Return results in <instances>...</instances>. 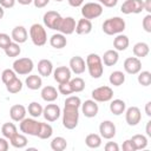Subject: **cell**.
<instances>
[{
  "instance_id": "cell-27",
  "label": "cell",
  "mask_w": 151,
  "mask_h": 151,
  "mask_svg": "<svg viewBox=\"0 0 151 151\" xmlns=\"http://www.w3.org/2000/svg\"><path fill=\"white\" fill-rule=\"evenodd\" d=\"M25 85L29 88V90H39L42 86V79L41 76L39 74H29L26 79H25Z\"/></svg>"
},
{
  "instance_id": "cell-2",
  "label": "cell",
  "mask_w": 151,
  "mask_h": 151,
  "mask_svg": "<svg viewBox=\"0 0 151 151\" xmlns=\"http://www.w3.org/2000/svg\"><path fill=\"white\" fill-rule=\"evenodd\" d=\"M86 68L90 76L94 79H99L104 73V64L101 61V57L97 53H90L86 57Z\"/></svg>"
},
{
  "instance_id": "cell-53",
  "label": "cell",
  "mask_w": 151,
  "mask_h": 151,
  "mask_svg": "<svg viewBox=\"0 0 151 151\" xmlns=\"http://www.w3.org/2000/svg\"><path fill=\"white\" fill-rule=\"evenodd\" d=\"M67 1H68L70 6H72V7H80L84 2V0H67Z\"/></svg>"
},
{
  "instance_id": "cell-34",
  "label": "cell",
  "mask_w": 151,
  "mask_h": 151,
  "mask_svg": "<svg viewBox=\"0 0 151 151\" xmlns=\"http://www.w3.org/2000/svg\"><path fill=\"white\" fill-rule=\"evenodd\" d=\"M130 139H131L132 143L134 144L136 150H144V149L147 147L149 140H147V137L144 136V134H134V136H132Z\"/></svg>"
},
{
  "instance_id": "cell-15",
  "label": "cell",
  "mask_w": 151,
  "mask_h": 151,
  "mask_svg": "<svg viewBox=\"0 0 151 151\" xmlns=\"http://www.w3.org/2000/svg\"><path fill=\"white\" fill-rule=\"evenodd\" d=\"M81 107V112L86 117V118H93L98 114V111H99V107H98V104L96 100L93 99H87L85 100L84 103H81L80 105Z\"/></svg>"
},
{
  "instance_id": "cell-36",
  "label": "cell",
  "mask_w": 151,
  "mask_h": 151,
  "mask_svg": "<svg viewBox=\"0 0 151 151\" xmlns=\"http://www.w3.org/2000/svg\"><path fill=\"white\" fill-rule=\"evenodd\" d=\"M6 90H7L9 93H12V94L19 93V92L22 90V81H21L18 77H15L14 79H12L9 83L6 84Z\"/></svg>"
},
{
  "instance_id": "cell-10",
  "label": "cell",
  "mask_w": 151,
  "mask_h": 151,
  "mask_svg": "<svg viewBox=\"0 0 151 151\" xmlns=\"http://www.w3.org/2000/svg\"><path fill=\"white\" fill-rule=\"evenodd\" d=\"M143 9V0H125L120 6L123 14H139Z\"/></svg>"
},
{
  "instance_id": "cell-4",
  "label": "cell",
  "mask_w": 151,
  "mask_h": 151,
  "mask_svg": "<svg viewBox=\"0 0 151 151\" xmlns=\"http://www.w3.org/2000/svg\"><path fill=\"white\" fill-rule=\"evenodd\" d=\"M29 38L33 42V45L41 47L47 42V33L45 27L41 24H33L29 27Z\"/></svg>"
},
{
  "instance_id": "cell-31",
  "label": "cell",
  "mask_w": 151,
  "mask_h": 151,
  "mask_svg": "<svg viewBox=\"0 0 151 151\" xmlns=\"http://www.w3.org/2000/svg\"><path fill=\"white\" fill-rule=\"evenodd\" d=\"M101 137L98 133H90L85 138V144L90 149H98L101 145Z\"/></svg>"
},
{
  "instance_id": "cell-37",
  "label": "cell",
  "mask_w": 151,
  "mask_h": 151,
  "mask_svg": "<svg viewBox=\"0 0 151 151\" xmlns=\"http://www.w3.org/2000/svg\"><path fill=\"white\" fill-rule=\"evenodd\" d=\"M67 147V140L64 137H54L51 142V149L53 151H64Z\"/></svg>"
},
{
  "instance_id": "cell-23",
  "label": "cell",
  "mask_w": 151,
  "mask_h": 151,
  "mask_svg": "<svg viewBox=\"0 0 151 151\" xmlns=\"http://www.w3.org/2000/svg\"><path fill=\"white\" fill-rule=\"evenodd\" d=\"M119 60V54L118 51L116 50H107L103 57H101V61L105 66H114Z\"/></svg>"
},
{
  "instance_id": "cell-25",
  "label": "cell",
  "mask_w": 151,
  "mask_h": 151,
  "mask_svg": "<svg viewBox=\"0 0 151 151\" xmlns=\"http://www.w3.org/2000/svg\"><path fill=\"white\" fill-rule=\"evenodd\" d=\"M38 72L41 77H50L53 72V64L48 59H41L38 63Z\"/></svg>"
},
{
  "instance_id": "cell-19",
  "label": "cell",
  "mask_w": 151,
  "mask_h": 151,
  "mask_svg": "<svg viewBox=\"0 0 151 151\" xmlns=\"http://www.w3.org/2000/svg\"><path fill=\"white\" fill-rule=\"evenodd\" d=\"M26 113H27V109L21 104L12 105L9 109V117L13 122H18V123L21 122L26 117Z\"/></svg>"
},
{
  "instance_id": "cell-50",
  "label": "cell",
  "mask_w": 151,
  "mask_h": 151,
  "mask_svg": "<svg viewBox=\"0 0 151 151\" xmlns=\"http://www.w3.org/2000/svg\"><path fill=\"white\" fill-rule=\"evenodd\" d=\"M51 0H33V5L37 8H44L45 6H47L50 4Z\"/></svg>"
},
{
  "instance_id": "cell-22",
  "label": "cell",
  "mask_w": 151,
  "mask_h": 151,
  "mask_svg": "<svg viewBox=\"0 0 151 151\" xmlns=\"http://www.w3.org/2000/svg\"><path fill=\"white\" fill-rule=\"evenodd\" d=\"M74 32L77 34H79V35H84V34L91 33L92 32V22H91V20L85 19V18L79 19L77 25H76V31Z\"/></svg>"
},
{
  "instance_id": "cell-32",
  "label": "cell",
  "mask_w": 151,
  "mask_h": 151,
  "mask_svg": "<svg viewBox=\"0 0 151 151\" xmlns=\"http://www.w3.org/2000/svg\"><path fill=\"white\" fill-rule=\"evenodd\" d=\"M53 134V127L48 123H40L37 137L40 139H48Z\"/></svg>"
},
{
  "instance_id": "cell-30",
  "label": "cell",
  "mask_w": 151,
  "mask_h": 151,
  "mask_svg": "<svg viewBox=\"0 0 151 151\" xmlns=\"http://www.w3.org/2000/svg\"><path fill=\"white\" fill-rule=\"evenodd\" d=\"M132 52H133L134 57H137V58L140 59V58H144V57H146V55L149 54V52H150V47H149V45H147L146 42H144V41H139V42H137V44L133 45Z\"/></svg>"
},
{
  "instance_id": "cell-13",
  "label": "cell",
  "mask_w": 151,
  "mask_h": 151,
  "mask_svg": "<svg viewBox=\"0 0 151 151\" xmlns=\"http://www.w3.org/2000/svg\"><path fill=\"white\" fill-rule=\"evenodd\" d=\"M42 116L47 122H55L61 116V110L57 104H47L42 109Z\"/></svg>"
},
{
  "instance_id": "cell-58",
  "label": "cell",
  "mask_w": 151,
  "mask_h": 151,
  "mask_svg": "<svg viewBox=\"0 0 151 151\" xmlns=\"http://www.w3.org/2000/svg\"><path fill=\"white\" fill-rule=\"evenodd\" d=\"M54 1H57V2H61L63 0H54Z\"/></svg>"
},
{
  "instance_id": "cell-55",
  "label": "cell",
  "mask_w": 151,
  "mask_h": 151,
  "mask_svg": "<svg viewBox=\"0 0 151 151\" xmlns=\"http://www.w3.org/2000/svg\"><path fill=\"white\" fill-rule=\"evenodd\" d=\"M145 132L147 137H151V120H149L146 123V127H145Z\"/></svg>"
},
{
  "instance_id": "cell-8",
  "label": "cell",
  "mask_w": 151,
  "mask_h": 151,
  "mask_svg": "<svg viewBox=\"0 0 151 151\" xmlns=\"http://www.w3.org/2000/svg\"><path fill=\"white\" fill-rule=\"evenodd\" d=\"M92 99L96 100L97 103H105V101H110L113 98V90L110 86H99L97 88H94L91 93Z\"/></svg>"
},
{
  "instance_id": "cell-54",
  "label": "cell",
  "mask_w": 151,
  "mask_h": 151,
  "mask_svg": "<svg viewBox=\"0 0 151 151\" xmlns=\"http://www.w3.org/2000/svg\"><path fill=\"white\" fill-rule=\"evenodd\" d=\"M145 113L147 117H151V101H147L145 104Z\"/></svg>"
},
{
  "instance_id": "cell-41",
  "label": "cell",
  "mask_w": 151,
  "mask_h": 151,
  "mask_svg": "<svg viewBox=\"0 0 151 151\" xmlns=\"http://www.w3.org/2000/svg\"><path fill=\"white\" fill-rule=\"evenodd\" d=\"M137 77L138 83L142 86H149L151 84V72L150 71H139Z\"/></svg>"
},
{
  "instance_id": "cell-33",
  "label": "cell",
  "mask_w": 151,
  "mask_h": 151,
  "mask_svg": "<svg viewBox=\"0 0 151 151\" xmlns=\"http://www.w3.org/2000/svg\"><path fill=\"white\" fill-rule=\"evenodd\" d=\"M109 81L113 86H120L125 83V74L122 71H113L109 77Z\"/></svg>"
},
{
  "instance_id": "cell-56",
  "label": "cell",
  "mask_w": 151,
  "mask_h": 151,
  "mask_svg": "<svg viewBox=\"0 0 151 151\" xmlns=\"http://www.w3.org/2000/svg\"><path fill=\"white\" fill-rule=\"evenodd\" d=\"M20 5H24V6H26V5H29V4H32L33 2V0H17Z\"/></svg>"
},
{
  "instance_id": "cell-40",
  "label": "cell",
  "mask_w": 151,
  "mask_h": 151,
  "mask_svg": "<svg viewBox=\"0 0 151 151\" xmlns=\"http://www.w3.org/2000/svg\"><path fill=\"white\" fill-rule=\"evenodd\" d=\"M17 132H18V130H17V126H15L14 123H9L8 122V123H5L1 126V133L7 139H9L11 137H13Z\"/></svg>"
},
{
  "instance_id": "cell-17",
  "label": "cell",
  "mask_w": 151,
  "mask_h": 151,
  "mask_svg": "<svg viewBox=\"0 0 151 151\" xmlns=\"http://www.w3.org/2000/svg\"><path fill=\"white\" fill-rule=\"evenodd\" d=\"M68 67H70V70H71L72 73L79 76V74H81V73L85 72V70H86V63H85V60L80 55H74V57H72L70 59Z\"/></svg>"
},
{
  "instance_id": "cell-42",
  "label": "cell",
  "mask_w": 151,
  "mask_h": 151,
  "mask_svg": "<svg viewBox=\"0 0 151 151\" xmlns=\"http://www.w3.org/2000/svg\"><path fill=\"white\" fill-rule=\"evenodd\" d=\"M1 80H2V83L6 85L7 83H9L12 79H14L15 77H17V73L13 71V68L11 70V68H6V70H4L2 72H1Z\"/></svg>"
},
{
  "instance_id": "cell-39",
  "label": "cell",
  "mask_w": 151,
  "mask_h": 151,
  "mask_svg": "<svg viewBox=\"0 0 151 151\" xmlns=\"http://www.w3.org/2000/svg\"><path fill=\"white\" fill-rule=\"evenodd\" d=\"M5 54L9 58H15L18 57L20 53H21V48H20V44L15 42V41H12L5 50Z\"/></svg>"
},
{
  "instance_id": "cell-38",
  "label": "cell",
  "mask_w": 151,
  "mask_h": 151,
  "mask_svg": "<svg viewBox=\"0 0 151 151\" xmlns=\"http://www.w3.org/2000/svg\"><path fill=\"white\" fill-rule=\"evenodd\" d=\"M42 109H44V107H42L38 101H32V103H29L28 106H27V112H28V114H29L31 117L38 118V117L42 116Z\"/></svg>"
},
{
  "instance_id": "cell-26",
  "label": "cell",
  "mask_w": 151,
  "mask_h": 151,
  "mask_svg": "<svg viewBox=\"0 0 151 151\" xmlns=\"http://www.w3.org/2000/svg\"><path fill=\"white\" fill-rule=\"evenodd\" d=\"M8 140L11 142V145L15 149H24V147L27 146V143H28V139H27L26 134L25 133H19V132H17Z\"/></svg>"
},
{
  "instance_id": "cell-29",
  "label": "cell",
  "mask_w": 151,
  "mask_h": 151,
  "mask_svg": "<svg viewBox=\"0 0 151 151\" xmlns=\"http://www.w3.org/2000/svg\"><path fill=\"white\" fill-rule=\"evenodd\" d=\"M111 103H110V111H111V113H113L114 116H120V114H123L124 112H125V110H126V104H125V101L124 100H122V99H111L110 100Z\"/></svg>"
},
{
  "instance_id": "cell-49",
  "label": "cell",
  "mask_w": 151,
  "mask_h": 151,
  "mask_svg": "<svg viewBox=\"0 0 151 151\" xmlns=\"http://www.w3.org/2000/svg\"><path fill=\"white\" fill-rule=\"evenodd\" d=\"M17 0H0V6L2 8H12L14 7Z\"/></svg>"
},
{
  "instance_id": "cell-6",
  "label": "cell",
  "mask_w": 151,
  "mask_h": 151,
  "mask_svg": "<svg viewBox=\"0 0 151 151\" xmlns=\"http://www.w3.org/2000/svg\"><path fill=\"white\" fill-rule=\"evenodd\" d=\"M81 15L85 19H97L103 14V6L99 2H86L81 5Z\"/></svg>"
},
{
  "instance_id": "cell-5",
  "label": "cell",
  "mask_w": 151,
  "mask_h": 151,
  "mask_svg": "<svg viewBox=\"0 0 151 151\" xmlns=\"http://www.w3.org/2000/svg\"><path fill=\"white\" fill-rule=\"evenodd\" d=\"M13 71L19 76H27L34 68V63L31 58H18L13 61Z\"/></svg>"
},
{
  "instance_id": "cell-20",
  "label": "cell",
  "mask_w": 151,
  "mask_h": 151,
  "mask_svg": "<svg viewBox=\"0 0 151 151\" xmlns=\"http://www.w3.org/2000/svg\"><path fill=\"white\" fill-rule=\"evenodd\" d=\"M11 38L13 41L18 42V44H24L27 41L28 39V33H27V29L24 27V26H15L13 29H12V33H11Z\"/></svg>"
},
{
  "instance_id": "cell-24",
  "label": "cell",
  "mask_w": 151,
  "mask_h": 151,
  "mask_svg": "<svg viewBox=\"0 0 151 151\" xmlns=\"http://www.w3.org/2000/svg\"><path fill=\"white\" fill-rule=\"evenodd\" d=\"M130 45V40H129V37L123 34V33H119L116 35V38L113 39V47L116 51L120 52V51H125Z\"/></svg>"
},
{
  "instance_id": "cell-44",
  "label": "cell",
  "mask_w": 151,
  "mask_h": 151,
  "mask_svg": "<svg viewBox=\"0 0 151 151\" xmlns=\"http://www.w3.org/2000/svg\"><path fill=\"white\" fill-rule=\"evenodd\" d=\"M12 42V38L7 33H0V48L5 50Z\"/></svg>"
},
{
  "instance_id": "cell-9",
  "label": "cell",
  "mask_w": 151,
  "mask_h": 151,
  "mask_svg": "<svg viewBox=\"0 0 151 151\" xmlns=\"http://www.w3.org/2000/svg\"><path fill=\"white\" fill-rule=\"evenodd\" d=\"M63 17L57 12V11H47L44 17H42V21H44V25L50 28V29H54V31H58V27L60 25V21H61Z\"/></svg>"
},
{
  "instance_id": "cell-18",
  "label": "cell",
  "mask_w": 151,
  "mask_h": 151,
  "mask_svg": "<svg viewBox=\"0 0 151 151\" xmlns=\"http://www.w3.org/2000/svg\"><path fill=\"white\" fill-rule=\"evenodd\" d=\"M53 78L54 80L60 84V83H66L72 78V72L70 67L67 66H58L55 70H53Z\"/></svg>"
},
{
  "instance_id": "cell-11",
  "label": "cell",
  "mask_w": 151,
  "mask_h": 151,
  "mask_svg": "<svg viewBox=\"0 0 151 151\" xmlns=\"http://www.w3.org/2000/svg\"><path fill=\"white\" fill-rule=\"evenodd\" d=\"M124 113H125V120H126L127 125H130V126H136L142 120V113H140L139 107H137V106L127 107Z\"/></svg>"
},
{
  "instance_id": "cell-1",
  "label": "cell",
  "mask_w": 151,
  "mask_h": 151,
  "mask_svg": "<svg viewBox=\"0 0 151 151\" xmlns=\"http://www.w3.org/2000/svg\"><path fill=\"white\" fill-rule=\"evenodd\" d=\"M79 109L74 105H64V110L61 112L63 114V125L67 130H73L77 127L79 122Z\"/></svg>"
},
{
  "instance_id": "cell-43",
  "label": "cell",
  "mask_w": 151,
  "mask_h": 151,
  "mask_svg": "<svg viewBox=\"0 0 151 151\" xmlns=\"http://www.w3.org/2000/svg\"><path fill=\"white\" fill-rule=\"evenodd\" d=\"M58 92L61 93V94H65V96H68L72 93V90H71V86H70V83L66 81V83H60L58 85Z\"/></svg>"
},
{
  "instance_id": "cell-52",
  "label": "cell",
  "mask_w": 151,
  "mask_h": 151,
  "mask_svg": "<svg viewBox=\"0 0 151 151\" xmlns=\"http://www.w3.org/2000/svg\"><path fill=\"white\" fill-rule=\"evenodd\" d=\"M143 9L147 12V14H151V0H144L143 1Z\"/></svg>"
},
{
  "instance_id": "cell-35",
  "label": "cell",
  "mask_w": 151,
  "mask_h": 151,
  "mask_svg": "<svg viewBox=\"0 0 151 151\" xmlns=\"http://www.w3.org/2000/svg\"><path fill=\"white\" fill-rule=\"evenodd\" d=\"M70 83V86H71V90H72V93H78V92H81L84 88H85V80L80 77H76V78H71L68 80Z\"/></svg>"
},
{
  "instance_id": "cell-16",
  "label": "cell",
  "mask_w": 151,
  "mask_h": 151,
  "mask_svg": "<svg viewBox=\"0 0 151 151\" xmlns=\"http://www.w3.org/2000/svg\"><path fill=\"white\" fill-rule=\"evenodd\" d=\"M99 134L104 139H112L116 136V125L111 120H103L99 125Z\"/></svg>"
},
{
  "instance_id": "cell-28",
  "label": "cell",
  "mask_w": 151,
  "mask_h": 151,
  "mask_svg": "<svg viewBox=\"0 0 151 151\" xmlns=\"http://www.w3.org/2000/svg\"><path fill=\"white\" fill-rule=\"evenodd\" d=\"M50 45L53 47V48H57V50H61L64 48L66 45H67V39L64 34L61 33H55L53 34L51 38H50Z\"/></svg>"
},
{
  "instance_id": "cell-51",
  "label": "cell",
  "mask_w": 151,
  "mask_h": 151,
  "mask_svg": "<svg viewBox=\"0 0 151 151\" xmlns=\"http://www.w3.org/2000/svg\"><path fill=\"white\" fill-rule=\"evenodd\" d=\"M8 147H9V144L7 142V138L5 137L0 138V151H7Z\"/></svg>"
},
{
  "instance_id": "cell-3",
  "label": "cell",
  "mask_w": 151,
  "mask_h": 151,
  "mask_svg": "<svg viewBox=\"0 0 151 151\" xmlns=\"http://www.w3.org/2000/svg\"><path fill=\"white\" fill-rule=\"evenodd\" d=\"M125 27H126L125 20L123 18H120V17L109 18L101 25L103 32L105 34H107V35H117L119 33H123Z\"/></svg>"
},
{
  "instance_id": "cell-45",
  "label": "cell",
  "mask_w": 151,
  "mask_h": 151,
  "mask_svg": "<svg viewBox=\"0 0 151 151\" xmlns=\"http://www.w3.org/2000/svg\"><path fill=\"white\" fill-rule=\"evenodd\" d=\"M143 29L147 33H151V14H146L142 21Z\"/></svg>"
},
{
  "instance_id": "cell-46",
  "label": "cell",
  "mask_w": 151,
  "mask_h": 151,
  "mask_svg": "<svg viewBox=\"0 0 151 151\" xmlns=\"http://www.w3.org/2000/svg\"><path fill=\"white\" fill-rule=\"evenodd\" d=\"M122 149H123L124 151H136V146H134V144L132 143L131 139H126V140L123 143Z\"/></svg>"
},
{
  "instance_id": "cell-57",
  "label": "cell",
  "mask_w": 151,
  "mask_h": 151,
  "mask_svg": "<svg viewBox=\"0 0 151 151\" xmlns=\"http://www.w3.org/2000/svg\"><path fill=\"white\" fill-rule=\"evenodd\" d=\"M4 15H5V8H2V7L0 6V20L4 18Z\"/></svg>"
},
{
  "instance_id": "cell-7",
  "label": "cell",
  "mask_w": 151,
  "mask_h": 151,
  "mask_svg": "<svg viewBox=\"0 0 151 151\" xmlns=\"http://www.w3.org/2000/svg\"><path fill=\"white\" fill-rule=\"evenodd\" d=\"M39 125L40 122L35 120V118L31 117V118H24L21 122H19V129L22 133L28 134V136H34L37 137L38 131H39Z\"/></svg>"
},
{
  "instance_id": "cell-14",
  "label": "cell",
  "mask_w": 151,
  "mask_h": 151,
  "mask_svg": "<svg viewBox=\"0 0 151 151\" xmlns=\"http://www.w3.org/2000/svg\"><path fill=\"white\" fill-rule=\"evenodd\" d=\"M76 19L72 17H65L61 19L60 25L58 27V32L64 35H70L76 31Z\"/></svg>"
},
{
  "instance_id": "cell-47",
  "label": "cell",
  "mask_w": 151,
  "mask_h": 151,
  "mask_svg": "<svg viewBox=\"0 0 151 151\" xmlns=\"http://www.w3.org/2000/svg\"><path fill=\"white\" fill-rule=\"evenodd\" d=\"M106 151H119V145L116 142H107L104 146Z\"/></svg>"
},
{
  "instance_id": "cell-12",
  "label": "cell",
  "mask_w": 151,
  "mask_h": 151,
  "mask_svg": "<svg viewBox=\"0 0 151 151\" xmlns=\"http://www.w3.org/2000/svg\"><path fill=\"white\" fill-rule=\"evenodd\" d=\"M124 71L129 74H137L139 71H142V61L137 57H129L124 60L123 64Z\"/></svg>"
},
{
  "instance_id": "cell-48",
  "label": "cell",
  "mask_w": 151,
  "mask_h": 151,
  "mask_svg": "<svg viewBox=\"0 0 151 151\" xmlns=\"http://www.w3.org/2000/svg\"><path fill=\"white\" fill-rule=\"evenodd\" d=\"M98 2L101 5V6H105V7H114L117 4H118V0H98Z\"/></svg>"
},
{
  "instance_id": "cell-21",
  "label": "cell",
  "mask_w": 151,
  "mask_h": 151,
  "mask_svg": "<svg viewBox=\"0 0 151 151\" xmlns=\"http://www.w3.org/2000/svg\"><path fill=\"white\" fill-rule=\"evenodd\" d=\"M40 94H41L42 100H45V101H47V103H53L54 100L58 99L59 92H58V90H57L54 86L47 85V86H44V87H42Z\"/></svg>"
}]
</instances>
